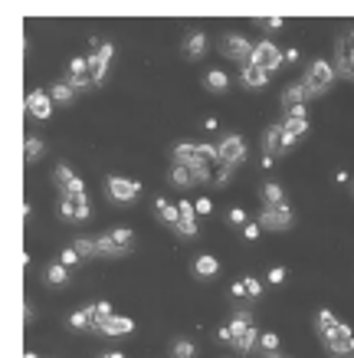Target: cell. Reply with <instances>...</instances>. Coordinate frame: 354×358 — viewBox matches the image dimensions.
<instances>
[{"instance_id":"cell-40","label":"cell","mask_w":354,"mask_h":358,"mask_svg":"<svg viewBox=\"0 0 354 358\" xmlns=\"http://www.w3.org/2000/svg\"><path fill=\"white\" fill-rule=\"evenodd\" d=\"M230 224H246V210H243V207H233V210H230Z\"/></svg>"},{"instance_id":"cell-26","label":"cell","mask_w":354,"mask_h":358,"mask_svg":"<svg viewBox=\"0 0 354 358\" xmlns=\"http://www.w3.org/2000/svg\"><path fill=\"white\" fill-rule=\"evenodd\" d=\"M171 185L174 187H193L197 181H193V174L184 168V164H174L171 168Z\"/></svg>"},{"instance_id":"cell-6","label":"cell","mask_w":354,"mask_h":358,"mask_svg":"<svg viewBox=\"0 0 354 358\" xmlns=\"http://www.w3.org/2000/svg\"><path fill=\"white\" fill-rule=\"evenodd\" d=\"M249 66H256V69H263L266 76H272V73H276V69L282 66V53L276 50V43H272V40H263V43L253 46Z\"/></svg>"},{"instance_id":"cell-48","label":"cell","mask_w":354,"mask_h":358,"mask_svg":"<svg viewBox=\"0 0 354 358\" xmlns=\"http://www.w3.org/2000/svg\"><path fill=\"white\" fill-rule=\"evenodd\" d=\"M348 348H351V352H354V336H351V345H348Z\"/></svg>"},{"instance_id":"cell-1","label":"cell","mask_w":354,"mask_h":358,"mask_svg":"<svg viewBox=\"0 0 354 358\" xmlns=\"http://www.w3.org/2000/svg\"><path fill=\"white\" fill-rule=\"evenodd\" d=\"M171 158H174V164H184V168L193 174L197 185H226V181H230V171H233V168L220 164L214 145L184 141V145H174Z\"/></svg>"},{"instance_id":"cell-32","label":"cell","mask_w":354,"mask_h":358,"mask_svg":"<svg viewBox=\"0 0 354 358\" xmlns=\"http://www.w3.org/2000/svg\"><path fill=\"white\" fill-rule=\"evenodd\" d=\"M174 358H197V348H193V342H187V338H177L171 348Z\"/></svg>"},{"instance_id":"cell-24","label":"cell","mask_w":354,"mask_h":358,"mask_svg":"<svg viewBox=\"0 0 354 358\" xmlns=\"http://www.w3.org/2000/svg\"><path fill=\"white\" fill-rule=\"evenodd\" d=\"M204 50H207V36H204V33H191V36L184 40V56H187V59H200V56H204Z\"/></svg>"},{"instance_id":"cell-12","label":"cell","mask_w":354,"mask_h":358,"mask_svg":"<svg viewBox=\"0 0 354 358\" xmlns=\"http://www.w3.org/2000/svg\"><path fill=\"white\" fill-rule=\"evenodd\" d=\"M279 129H282V135H286V141H289V145H295V141L309 131V115H305V106H302V109L286 112V122H279Z\"/></svg>"},{"instance_id":"cell-45","label":"cell","mask_w":354,"mask_h":358,"mask_svg":"<svg viewBox=\"0 0 354 358\" xmlns=\"http://www.w3.org/2000/svg\"><path fill=\"white\" fill-rule=\"evenodd\" d=\"M230 293H233V296H246V286H243V280L233 282V289H230Z\"/></svg>"},{"instance_id":"cell-31","label":"cell","mask_w":354,"mask_h":358,"mask_svg":"<svg viewBox=\"0 0 354 358\" xmlns=\"http://www.w3.org/2000/svg\"><path fill=\"white\" fill-rule=\"evenodd\" d=\"M46 96H50V102H69V99L75 96V89H69L66 83H56V86L46 92Z\"/></svg>"},{"instance_id":"cell-8","label":"cell","mask_w":354,"mask_h":358,"mask_svg":"<svg viewBox=\"0 0 354 358\" xmlns=\"http://www.w3.org/2000/svg\"><path fill=\"white\" fill-rule=\"evenodd\" d=\"M216 148V158H220V164H226V168H236V164L246 158V141L239 138V135H226L220 145H214Z\"/></svg>"},{"instance_id":"cell-9","label":"cell","mask_w":354,"mask_h":358,"mask_svg":"<svg viewBox=\"0 0 354 358\" xmlns=\"http://www.w3.org/2000/svg\"><path fill=\"white\" fill-rule=\"evenodd\" d=\"M289 227H292V207L289 204L263 207V214H259V230H289Z\"/></svg>"},{"instance_id":"cell-42","label":"cell","mask_w":354,"mask_h":358,"mask_svg":"<svg viewBox=\"0 0 354 358\" xmlns=\"http://www.w3.org/2000/svg\"><path fill=\"white\" fill-rule=\"evenodd\" d=\"M286 280V266H272L269 270V282H282Z\"/></svg>"},{"instance_id":"cell-43","label":"cell","mask_w":354,"mask_h":358,"mask_svg":"<svg viewBox=\"0 0 354 358\" xmlns=\"http://www.w3.org/2000/svg\"><path fill=\"white\" fill-rule=\"evenodd\" d=\"M243 234H246V240H256L259 237V224H243Z\"/></svg>"},{"instance_id":"cell-41","label":"cell","mask_w":354,"mask_h":358,"mask_svg":"<svg viewBox=\"0 0 354 358\" xmlns=\"http://www.w3.org/2000/svg\"><path fill=\"white\" fill-rule=\"evenodd\" d=\"M59 263H63V266H73V263H79V257H75V250H73V247L63 250V257H59Z\"/></svg>"},{"instance_id":"cell-15","label":"cell","mask_w":354,"mask_h":358,"mask_svg":"<svg viewBox=\"0 0 354 358\" xmlns=\"http://www.w3.org/2000/svg\"><path fill=\"white\" fill-rule=\"evenodd\" d=\"M325 338V345H328V352H332V355H348V352H351V326H344V322H338V326L332 329V332H328V336H322Z\"/></svg>"},{"instance_id":"cell-50","label":"cell","mask_w":354,"mask_h":358,"mask_svg":"<svg viewBox=\"0 0 354 358\" xmlns=\"http://www.w3.org/2000/svg\"><path fill=\"white\" fill-rule=\"evenodd\" d=\"M269 358H279V355H269Z\"/></svg>"},{"instance_id":"cell-27","label":"cell","mask_w":354,"mask_h":358,"mask_svg":"<svg viewBox=\"0 0 354 358\" xmlns=\"http://www.w3.org/2000/svg\"><path fill=\"white\" fill-rule=\"evenodd\" d=\"M154 210H158V217L164 220V224H177V207L174 204H168V201H164V197H158V201H154Z\"/></svg>"},{"instance_id":"cell-34","label":"cell","mask_w":354,"mask_h":358,"mask_svg":"<svg viewBox=\"0 0 354 358\" xmlns=\"http://www.w3.org/2000/svg\"><path fill=\"white\" fill-rule=\"evenodd\" d=\"M46 282H53V286H63V282H66V266H63V263H53V266L46 270Z\"/></svg>"},{"instance_id":"cell-17","label":"cell","mask_w":354,"mask_h":358,"mask_svg":"<svg viewBox=\"0 0 354 358\" xmlns=\"http://www.w3.org/2000/svg\"><path fill=\"white\" fill-rule=\"evenodd\" d=\"M263 148H266V155H269V158H276V155L289 152L292 145H289V141H286V135H282V129H279V125H269V129H266V135H263Z\"/></svg>"},{"instance_id":"cell-13","label":"cell","mask_w":354,"mask_h":358,"mask_svg":"<svg viewBox=\"0 0 354 358\" xmlns=\"http://www.w3.org/2000/svg\"><path fill=\"white\" fill-rule=\"evenodd\" d=\"M56 185H59V191H63V197H82L86 194V185H82V178L79 174H73V168L69 164H56Z\"/></svg>"},{"instance_id":"cell-36","label":"cell","mask_w":354,"mask_h":358,"mask_svg":"<svg viewBox=\"0 0 354 358\" xmlns=\"http://www.w3.org/2000/svg\"><path fill=\"white\" fill-rule=\"evenodd\" d=\"M69 326H73V329H89V306L69 315Z\"/></svg>"},{"instance_id":"cell-30","label":"cell","mask_w":354,"mask_h":358,"mask_svg":"<svg viewBox=\"0 0 354 358\" xmlns=\"http://www.w3.org/2000/svg\"><path fill=\"white\" fill-rule=\"evenodd\" d=\"M73 250H75V257H79V260H86V257H96V240L79 237V240L73 243Z\"/></svg>"},{"instance_id":"cell-5","label":"cell","mask_w":354,"mask_h":358,"mask_svg":"<svg viewBox=\"0 0 354 358\" xmlns=\"http://www.w3.org/2000/svg\"><path fill=\"white\" fill-rule=\"evenodd\" d=\"M135 247V234L125 227L112 230L105 237H96V257H125Z\"/></svg>"},{"instance_id":"cell-33","label":"cell","mask_w":354,"mask_h":358,"mask_svg":"<svg viewBox=\"0 0 354 358\" xmlns=\"http://www.w3.org/2000/svg\"><path fill=\"white\" fill-rule=\"evenodd\" d=\"M334 326H338L334 313H332V309H322V313H318V332H322V336H328Z\"/></svg>"},{"instance_id":"cell-21","label":"cell","mask_w":354,"mask_h":358,"mask_svg":"<svg viewBox=\"0 0 354 358\" xmlns=\"http://www.w3.org/2000/svg\"><path fill=\"white\" fill-rule=\"evenodd\" d=\"M131 329H135V322H131L128 315H112V319H105V326L98 329L102 336H128Z\"/></svg>"},{"instance_id":"cell-2","label":"cell","mask_w":354,"mask_h":358,"mask_svg":"<svg viewBox=\"0 0 354 358\" xmlns=\"http://www.w3.org/2000/svg\"><path fill=\"white\" fill-rule=\"evenodd\" d=\"M226 332H230V342L226 345H233L236 352H249V348L256 345V329H253V315L246 313V309H236L233 313V322L226 326Z\"/></svg>"},{"instance_id":"cell-14","label":"cell","mask_w":354,"mask_h":358,"mask_svg":"<svg viewBox=\"0 0 354 358\" xmlns=\"http://www.w3.org/2000/svg\"><path fill=\"white\" fill-rule=\"evenodd\" d=\"M89 214H92V207H89V197L82 194V197H59V217H66V220H86Z\"/></svg>"},{"instance_id":"cell-44","label":"cell","mask_w":354,"mask_h":358,"mask_svg":"<svg viewBox=\"0 0 354 358\" xmlns=\"http://www.w3.org/2000/svg\"><path fill=\"white\" fill-rule=\"evenodd\" d=\"M263 27L266 30H282V17H269V20H263Z\"/></svg>"},{"instance_id":"cell-19","label":"cell","mask_w":354,"mask_h":358,"mask_svg":"<svg viewBox=\"0 0 354 358\" xmlns=\"http://www.w3.org/2000/svg\"><path fill=\"white\" fill-rule=\"evenodd\" d=\"M174 230L184 234V237H197V220H193L191 201H181V204H177V224H174Z\"/></svg>"},{"instance_id":"cell-22","label":"cell","mask_w":354,"mask_h":358,"mask_svg":"<svg viewBox=\"0 0 354 358\" xmlns=\"http://www.w3.org/2000/svg\"><path fill=\"white\" fill-rule=\"evenodd\" d=\"M112 306L108 303H92L89 306V329H92V332H98V329L105 326V319H112Z\"/></svg>"},{"instance_id":"cell-4","label":"cell","mask_w":354,"mask_h":358,"mask_svg":"<svg viewBox=\"0 0 354 358\" xmlns=\"http://www.w3.org/2000/svg\"><path fill=\"white\" fill-rule=\"evenodd\" d=\"M334 83V66L325 63V59H315V63L309 66V73H305V79H302V86H305V92L311 96H325L328 89H332Z\"/></svg>"},{"instance_id":"cell-35","label":"cell","mask_w":354,"mask_h":358,"mask_svg":"<svg viewBox=\"0 0 354 358\" xmlns=\"http://www.w3.org/2000/svg\"><path fill=\"white\" fill-rule=\"evenodd\" d=\"M43 155V141L40 138H27V162H36Z\"/></svg>"},{"instance_id":"cell-46","label":"cell","mask_w":354,"mask_h":358,"mask_svg":"<svg viewBox=\"0 0 354 358\" xmlns=\"http://www.w3.org/2000/svg\"><path fill=\"white\" fill-rule=\"evenodd\" d=\"M282 59H289V63H295V59H299V50H286V53H282Z\"/></svg>"},{"instance_id":"cell-18","label":"cell","mask_w":354,"mask_h":358,"mask_svg":"<svg viewBox=\"0 0 354 358\" xmlns=\"http://www.w3.org/2000/svg\"><path fill=\"white\" fill-rule=\"evenodd\" d=\"M27 109H30L33 119H50L53 115V102L46 96L43 89H33L30 96H27Z\"/></svg>"},{"instance_id":"cell-16","label":"cell","mask_w":354,"mask_h":358,"mask_svg":"<svg viewBox=\"0 0 354 358\" xmlns=\"http://www.w3.org/2000/svg\"><path fill=\"white\" fill-rule=\"evenodd\" d=\"M66 86H69V89H86V86H92V79H89V63H86V56H75L73 63H69V76H66Z\"/></svg>"},{"instance_id":"cell-20","label":"cell","mask_w":354,"mask_h":358,"mask_svg":"<svg viewBox=\"0 0 354 358\" xmlns=\"http://www.w3.org/2000/svg\"><path fill=\"white\" fill-rule=\"evenodd\" d=\"M305 99H309V92H305V86L302 83H292L286 92H282V109L292 112V109H302L305 106Z\"/></svg>"},{"instance_id":"cell-28","label":"cell","mask_w":354,"mask_h":358,"mask_svg":"<svg viewBox=\"0 0 354 358\" xmlns=\"http://www.w3.org/2000/svg\"><path fill=\"white\" fill-rule=\"evenodd\" d=\"M204 83H207V89H214V92H223V89L230 86V79H226L223 69H210L204 76Z\"/></svg>"},{"instance_id":"cell-37","label":"cell","mask_w":354,"mask_h":358,"mask_svg":"<svg viewBox=\"0 0 354 358\" xmlns=\"http://www.w3.org/2000/svg\"><path fill=\"white\" fill-rule=\"evenodd\" d=\"M259 345H263L269 355H272V352L279 348V336H276V332H263V336H259Z\"/></svg>"},{"instance_id":"cell-49","label":"cell","mask_w":354,"mask_h":358,"mask_svg":"<svg viewBox=\"0 0 354 358\" xmlns=\"http://www.w3.org/2000/svg\"><path fill=\"white\" fill-rule=\"evenodd\" d=\"M27 358H36V355H33V352H27Z\"/></svg>"},{"instance_id":"cell-47","label":"cell","mask_w":354,"mask_h":358,"mask_svg":"<svg viewBox=\"0 0 354 358\" xmlns=\"http://www.w3.org/2000/svg\"><path fill=\"white\" fill-rule=\"evenodd\" d=\"M102 358H125V355H121V352H105Z\"/></svg>"},{"instance_id":"cell-25","label":"cell","mask_w":354,"mask_h":358,"mask_svg":"<svg viewBox=\"0 0 354 358\" xmlns=\"http://www.w3.org/2000/svg\"><path fill=\"white\" fill-rule=\"evenodd\" d=\"M239 76H243V86H249V89H259V86H266L269 83V76L266 73H263V69H256V66H243V73H239Z\"/></svg>"},{"instance_id":"cell-10","label":"cell","mask_w":354,"mask_h":358,"mask_svg":"<svg viewBox=\"0 0 354 358\" xmlns=\"http://www.w3.org/2000/svg\"><path fill=\"white\" fill-rule=\"evenodd\" d=\"M220 53L226 56V59H236V63H249V56H253V43H249L246 36H239V33H230V36H223V43H220Z\"/></svg>"},{"instance_id":"cell-38","label":"cell","mask_w":354,"mask_h":358,"mask_svg":"<svg viewBox=\"0 0 354 358\" xmlns=\"http://www.w3.org/2000/svg\"><path fill=\"white\" fill-rule=\"evenodd\" d=\"M243 286H246V296H259V293H263L259 280H253V276H246V280H243Z\"/></svg>"},{"instance_id":"cell-39","label":"cell","mask_w":354,"mask_h":358,"mask_svg":"<svg viewBox=\"0 0 354 358\" xmlns=\"http://www.w3.org/2000/svg\"><path fill=\"white\" fill-rule=\"evenodd\" d=\"M214 210V204H210V197H200L197 204H193V214H210Z\"/></svg>"},{"instance_id":"cell-7","label":"cell","mask_w":354,"mask_h":358,"mask_svg":"<svg viewBox=\"0 0 354 358\" xmlns=\"http://www.w3.org/2000/svg\"><path fill=\"white\" fill-rule=\"evenodd\" d=\"M334 76L354 79V33H344L334 43Z\"/></svg>"},{"instance_id":"cell-29","label":"cell","mask_w":354,"mask_h":358,"mask_svg":"<svg viewBox=\"0 0 354 358\" xmlns=\"http://www.w3.org/2000/svg\"><path fill=\"white\" fill-rule=\"evenodd\" d=\"M263 201H266V207H276V204H286V194H282L279 185H263Z\"/></svg>"},{"instance_id":"cell-23","label":"cell","mask_w":354,"mask_h":358,"mask_svg":"<svg viewBox=\"0 0 354 358\" xmlns=\"http://www.w3.org/2000/svg\"><path fill=\"white\" fill-rule=\"evenodd\" d=\"M193 273H197L200 280H210V276L220 273V263H216V257L204 253V257H197V260H193Z\"/></svg>"},{"instance_id":"cell-11","label":"cell","mask_w":354,"mask_h":358,"mask_svg":"<svg viewBox=\"0 0 354 358\" xmlns=\"http://www.w3.org/2000/svg\"><path fill=\"white\" fill-rule=\"evenodd\" d=\"M105 187H108V197H112V201H118V204H131V201L141 194V185H138V181L115 178V174H112V178L105 181Z\"/></svg>"},{"instance_id":"cell-3","label":"cell","mask_w":354,"mask_h":358,"mask_svg":"<svg viewBox=\"0 0 354 358\" xmlns=\"http://www.w3.org/2000/svg\"><path fill=\"white\" fill-rule=\"evenodd\" d=\"M112 56H115V46H112V43L98 40V36H92V40H89V56H86V63H89V79H92V86H98V83L105 79Z\"/></svg>"}]
</instances>
